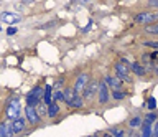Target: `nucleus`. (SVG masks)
Segmentation results:
<instances>
[{"label": "nucleus", "mask_w": 158, "mask_h": 137, "mask_svg": "<svg viewBox=\"0 0 158 137\" xmlns=\"http://www.w3.org/2000/svg\"><path fill=\"white\" fill-rule=\"evenodd\" d=\"M53 101H54V102L64 101V96H63V89H61V91H54V92H53Z\"/></svg>", "instance_id": "23"}, {"label": "nucleus", "mask_w": 158, "mask_h": 137, "mask_svg": "<svg viewBox=\"0 0 158 137\" xmlns=\"http://www.w3.org/2000/svg\"><path fill=\"white\" fill-rule=\"evenodd\" d=\"M22 18H20L17 13H13V12H3L2 13V22L5 23H8V25H15L17 22H20Z\"/></svg>", "instance_id": "12"}, {"label": "nucleus", "mask_w": 158, "mask_h": 137, "mask_svg": "<svg viewBox=\"0 0 158 137\" xmlns=\"http://www.w3.org/2000/svg\"><path fill=\"white\" fill-rule=\"evenodd\" d=\"M12 127H13V132H15V134H20V132H23L25 127H27V119L20 116L18 119L12 121Z\"/></svg>", "instance_id": "11"}, {"label": "nucleus", "mask_w": 158, "mask_h": 137, "mask_svg": "<svg viewBox=\"0 0 158 137\" xmlns=\"http://www.w3.org/2000/svg\"><path fill=\"white\" fill-rule=\"evenodd\" d=\"M36 111H38L40 117H43V116H48V106L44 104L43 101H41V102H40V104L36 106Z\"/></svg>", "instance_id": "21"}, {"label": "nucleus", "mask_w": 158, "mask_h": 137, "mask_svg": "<svg viewBox=\"0 0 158 137\" xmlns=\"http://www.w3.org/2000/svg\"><path fill=\"white\" fill-rule=\"evenodd\" d=\"M114 71H115V76L120 79L122 83L125 81V83H130V68H128L125 63H122V61H118L115 63V66H114Z\"/></svg>", "instance_id": "3"}, {"label": "nucleus", "mask_w": 158, "mask_h": 137, "mask_svg": "<svg viewBox=\"0 0 158 137\" xmlns=\"http://www.w3.org/2000/svg\"><path fill=\"white\" fill-rule=\"evenodd\" d=\"M25 119L30 126H38L41 122V117H40L36 107H31V106H27L25 107Z\"/></svg>", "instance_id": "6"}, {"label": "nucleus", "mask_w": 158, "mask_h": 137, "mask_svg": "<svg viewBox=\"0 0 158 137\" xmlns=\"http://www.w3.org/2000/svg\"><path fill=\"white\" fill-rule=\"evenodd\" d=\"M145 32L150 33V35H158V23H152V25L145 27Z\"/></svg>", "instance_id": "22"}, {"label": "nucleus", "mask_w": 158, "mask_h": 137, "mask_svg": "<svg viewBox=\"0 0 158 137\" xmlns=\"http://www.w3.org/2000/svg\"><path fill=\"white\" fill-rule=\"evenodd\" d=\"M41 96H44V88H41V84H36L27 94V106L36 107L41 102Z\"/></svg>", "instance_id": "2"}, {"label": "nucleus", "mask_w": 158, "mask_h": 137, "mask_svg": "<svg viewBox=\"0 0 158 137\" xmlns=\"http://www.w3.org/2000/svg\"><path fill=\"white\" fill-rule=\"evenodd\" d=\"M128 126L132 127V129H137V127H140V126H143V121L140 119L138 116H135V117H132L130 121H128Z\"/></svg>", "instance_id": "18"}, {"label": "nucleus", "mask_w": 158, "mask_h": 137, "mask_svg": "<svg viewBox=\"0 0 158 137\" xmlns=\"http://www.w3.org/2000/svg\"><path fill=\"white\" fill-rule=\"evenodd\" d=\"M143 45H145V46H150V48H155V50H158V41H145Z\"/></svg>", "instance_id": "27"}, {"label": "nucleus", "mask_w": 158, "mask_h": 137, "mask_svg": "<svg viewBox=\"0 0 158 137\" xmlns=\"http://www.w3.org/2000/svg\"><path fill=\"white\" fill-rule=\"evenodd\" d=\"M130 71L133 73V75H137V76H145L147 75V70H145V66H143L142 63H132Z\"/></svg>", "instance_id": "13"}, {"label": "nucleus", "mask_w": 158, "mask_h": 137, "mask_svg": "<svg viewBox=\"0 0 158 137\" xmlns=\"http://www.w3.org/2000/svg\"><path fill=\"white\" fill-rule=\"evenodd\" d=\"M82 106H84V99H82V96H79V94L68 104V107H71V109H81Z\"/></svg>", "instance_id": "17"}, {"label": "nucleus", "mask_w": 158, "mask_h": 137, "mask_svg": "<svg viewBox=\"0 0 158 137\" xmlns=\"http://www.w3.org/2000/svg\"><path fill=\"white\" fill-rule=\"evenodd\" d=\"M102 137H114V135H112V134H110V132H109V131H107V132H106V134H104Z\"/></svg>", "instance_id": "30"}, {"label": "nucleus", "mask_w": 158, "mask_h": 137, "mask_svg": "<svg viewBox=\"0 0 158 137\" xmlns=\"http://www.w3.org/2000/svg\"><path fill=\"white\" fill-rule=\"evenodd\" d=\"M155 75L158 76V65H155Z\"/></svg>", "instance_id": "31"}, {"label": "nucleus", "mask_w": 158, "mask_h": 137, "mask_svg": "<svg viewBox=\"0 0 158 137\" xmlns=\"http://www.w3.org/2000/svg\"><path fill=\"white\" fill-rule=\"evenodd\" d=\"M13 127H12V121H5L0 122V137H13Z\"/></svg>", "instance_id": "9"}, {"label": "nucleus", "mask_w": 158, "mask_h": 137, "mask_svg": "<svg viewBox=\"0 0 158 137\" xmlns=\"http://www.w3.org/2000/svg\"><path fill=\"white\" fill-rule=\"evenodd\" d=\"M63 96H64V102H66V104H69V102H71V101L74 99V97L77 96V94L74 92V89H73V88L66 86V88L63 89Z\"/></svg>", "instance_id": "16"}, {"label": "nucleus", "mask_w": 158, "mask_h": 137, "mask_svg": "<svg viewBox=\"0 0 158 137\" xmlns=\"http://www.w3.org/2000/svg\"><path fill=\"white\" fill-rule=\"evenodd\" d=\"M97 91H99V81L91 79V81L87 83V86H86V89H84V92H82V99H84V101H92L94 96L97 94Z\"/></svg>", "instance_id": "7"}, {"label": "nucleus", "mask_w": 158, "mask_h": 137, "mask_svg": "<svg viewBox=\"0 0 158 137\" xmlns=\"http://www.w3.org/2000/svg\"><path fill=\"white\" fill-rule=\"evenodd\" d=\"M147 107H148L150 111H153V109L156 107V99H155L153 96H150V97H148V101H147Z\"/></svg>", "instance_id": "24"}, {"label": "nucleus", "mask_w": 158, "mask_h": 137, "mask_svg": "<svg viewBox=\"0 0 158 137\" xmlns=\"http://www.w3.org/2000/svg\"><path fill=\"white\" fill-rule=\"evenodd\" d=\"M104 79H106L107 86L110 88L112 91H122V81L118 79L117 76H106Z\"/></svg>", "instance_id": "10"}, {"label": "nucleus", "mask_w": 158, "mask_h": 137, "mask_svg": "<svg viewBox=\"0 0 158 137\" xmlns=\"http://www.w3.org/2000/svg\"><path fill=\"white\" fill-rule=\"evenodd\" d=\"M59 111H61V107H59V102H51V104L48 106V117L49 119H54L58 114H59Z\"/></svg>", "instance_id": "15"}, {"label": "nucleus", "mask_w": 158, "mask_h": 137, "mask_svg": "<svg viewBox=\"0 0 158 137\" xmlns=\"http://www.w3.org/2000/svg\"><path fill=\"white\" fill-rule=\"evenodd\" d=\"M17 32H18V28H17V27H8V28H7V35H8V36L15 35Z\"/></svg>", "instance_id": "26"}, {"label": "nucleus", "mask_w": 158, "mask_h": 137, "mask_svg": "<svg viewBox=\"0 0 158 137\" xmlns=\"http://www.w3.org/2000/svg\"><path fill=\"white\" fill-rule=\"evenodd\" d=\"M155 121H156V114H155V112H150V114H147L145 122H148V124H153Z\"/></svg>", "instance_id": "25"}, {"label": "nucleus", "mask_w": 158, "mask_h": 137, "mask_svg": "<svg viewBox=\"0 0 158 137\" xmlns=\"http://www.w3.org/2000/svg\"><path fill=\"white\" fill-rule=\"evenodd\" d=\"M43 102L46 106H49L53 102V86L51 84H46L44 86V96H43Z\"/></svg>", "instance_id": "14"}, {"label": "nucleus", "mask_w": 158, "mask_h": 137, "mask_svg": "<svg viewBox=\"0 0 158 137\" xmlns=\"http://www.w3.org/2000/svg\"><path fill=\"white\" fill-rule=\"evenodd\" d=\"M87 137H101V135H87Z\"/></svg>", "instance_id": "32"}, {"label": "nucleus", "mask_w": 158, "mask_h": 137, "mask_svg": "<svg viewBox=\"0 0 158 137\" xmlns=\"http://www.w3.org/2000/svg\"><path fill=\"white\" fill-rule=\"evenodd\" d=\"M155 13H150V12H140L137 13L135 18H133V22L135 23H142V25H152V22H155Z\"/></svg>", "instance_id": "8"}, {"label": "nucleus", "mask_w": 158, "mask_h": 137, "mask_svg": "<svg viewBox=\"0 0 158 137\" xmlns=\"http://www.w3.org/2000/svg\"><path fill=\"white\" fill-rule=\"evenodd\" d=\"M109 132H110L114 137H125V131L120 129V127H110Z\"/></svg>", "instance_id": "20"}, {"label": "nucleus", "mask_w": 158, "mask_h": 137, "mask_svg": "<svg viewBox=\"0 0 158 137\" xmlns=\"http://www.w3.org/2000/svg\"><path fill=\"white\" fill-rule=\"evenodd\" d=\"M132 137H133V135H132Z\"/></svg>", "instance_id": "34"}, {"label": "nucleus", "mask_w": 158, "mask_h": 137, "mask_svg": "<svg viewBox=\"0 0 158 137\" xmlns=\"http://www.w3.org/2000/svg\"><path fill=\"white\" fill-rule=\"evenodd\" d=\"M0 32H2V25H0Z\"/></svg>", "instance_id": "33"}, {"label": "nucleus", "mask_w": 158, "mask_h": 137, "mask_svg": "<svg viewBox=\"0 0 158 137\" xmlns=\"http://www.w3.org/2000/svg\"><path fill=\"white\" fill-rule=\"evenodd\" d=\"M89 81H91V79H89L87 73H81V75L76 78V81H74V86H73L74 92L79 94V96H82V92H84V89H86V86H87Z\"/></svg>", "instance_id": "4"}, {"label": "nucleus", "mask_w": 158, "mask_h": 137, "mask_svg": "<svg viewBox=\"0 0 158 137\" xmlns=\"http://www.w3.org/2000/svg\"><path fill=\"white\" fill-rule=\"evenodd\" d=\"M110 97H112V99H115V101H122V99H125V97H127V92L125 91H112Z\"/></svg>", "instance_id": "19"}, {"label": "nucleus", "mask_w": 158, "mask_h": 137, "mask_svg": "<svg viewBox=\"0 0 158 137\" xmlns=\"http://www.w3.org/2000/svg\"><path fill=\"white\" fill-rule=\"evenodd\" d=\"M20 112H22V107H20L18 96H12L5 106V117H7V121H15L20 117Z\"/></svg>", "instance_id": "1"}, {"label": "nucleus", "mask_w": 158, "mask_h": 137, "mask_svg": "<svg viewBox=\"0 0 158 137\" xmlns=\"http://www.w3.org/2000/svg\"><path fill=\"white\" fill-rule=\"evenodd\" d=\"M91 27H92V22H89V23H87V27H86V28H84V30H82V32H89V28H91Z\"/></svg>", "instance_id": "29"}, {"label": "nucleus", "mask_w": 158, "mask_h": 137, "mask_svg": "<svg viewBox=\"0 0 158 137\" xmlns=\"http://www.w3.org/2000/svg\"><path fill=\"white\" fill-rule=\"evenodd\" d=\"M152 137H158V122H155V126L152 127Z\"/></svg>", "instance_id": "28"}, {"label": "nucleus", "mask_w": 158, "mask_h": 137, "mask_svg": "<svg viewBox=\"0 0 158 137\" xmlns=\"http://www.w3.org/2000/svg\"><path fill=\"white\" fill-rule=\"evenodd\" d=\"M97 97H99V104H107L109 99H110V91H109V86H107L106 79H101V81H99Z\"/></svg>", "instance_id": "5"}]
</instances>
